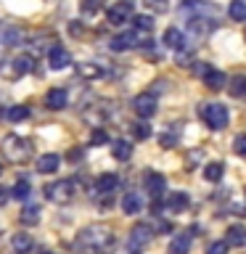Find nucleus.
I'll return each instance as SVG.
<instances>
[{"label":"nucleus","instance_id":"obj_25","mask_svg":"<svg viewBox=\"0 0 246 254\" xmlns=\"http://www.w3.org/2000/svg\"><path fill=\"white\" fill-rule=\"evenodd\" d=\"M228 16L233 21H246V3H244V0H230Z\"/></svg>","mask_w":246,"mask_h":254},{"label":"nucleus","instance_id":"obj_22","mask_svg":"<svg viewBox=\"0 0 246 254\" xmlns=\"http://www.w3.org/2000/svg\"><path fill=\"white\" fill-rule=\"evenodd\" d=\"M11 246H13V252L16 254H27L32 249V236L29 233H16L11 238Z\"/></svg>","mask_w":246,"mask_h":254},{"label":"nucleus","instance_id":"obj_15","mask_svg":"<svg viewBox=\"0 0 246 254\" xmlns=\"http://www.w3.org/2000/svg\"><path fill=\"white\" fill-rule=\"evenodd\" d=\"M162 43H164L167 48H172V51H183V48H185V35H183L178 27H170V29L164 32V40H162Z\"/></svg>","mask_w":246,"mask_h":254},{"label":"nucleus","instance_id":"obj_32","mask_svg":"<svg viewBox=\"0 0 246 254\" xmlns=\"http://www.w3.org/2000/svg\"><path fill=\"white\" fill-rule=\"evenodd\" d=\"M40 220V206H27V209L21 212V222L24 225H35Z\"/></svg>","mask_w":246,"mask_h":254},{"label":"nucleus","instance_id":"obj_10","mask_svg":"<svg viewBox=\"0 0 246 254\" xmlns=\"http://www.w3.org/2000/svg\"><path fill=\"white\" fill-rule=\"evenodd\" d=\"M111 51H117V53H122V51H130V48H138L140 45V37H138V32H122V35H117L114 40H111Z\"/></svg>","mask_w":246,"mask_h":254},{"label":"nucleus","instance_id":"obj_28","mask_svg":"<svg viewBox=\"0 0 246 254\" xmlns=\"http://www.w3.org/2000/svg\"><path fill=\"white\" fill-rule=\"evenodd\" d=\"M132 24H135V32H151V29H154V19L146 16V13L132 16Z\"/></svg>","mask_w":246,"mask_h":254},{"label":"nucleus","instance_id":"obj_33","mask_svg":"<svg viewBox=\"0 0 246 254\" xmlns=\"http://www.w3.org/2000/svg\"><path fill=\"white\" fill-rule=\"evenodd\" d=\"M103 5V0H82V5H79V11L82 13H87V16H93L98 8Z\"/></svg>","mask_w":246,"mask_h":254},{"label":"nucleus","instance_id":"obj_5","mask_svg":"<svg viewBox=\"0 0 246 254\" xmlns=\"http://www.w3.org/2000/svg\"><path fill=\"white\" fill-rule=\"evenodd\" d=\"M151 238H154V228L148 225V222H138L132 230H130V238H127V249L130 254H138V249H143Z\"/></svg>","mask_w":246,"mask_h":254},{"label":"nucleus","instance_id":"obj_43","mask_svg":"<svg viewBox=\"0 0 246 254\" xmlns=\"http://www.w3.org/2000/svg\"><path fill=\"white\" fill-rule=\"evenodd\" d=\"M0 172H3V167H0Z\"/></svg>","mask_w":246,"mask_h":254},{"label":"nucleus","instance_id":"obj_27","mask_svg":"<svg viewBox=\"0 0 246 254\" xmlns=\"http://www.w3.org/2000/svg\"><path fill=\"white\" fill-rule=\"evenodd\" d=\"M19 40H21V29H16V27L0 29V43L3 45H19Z\"/></svg>","mask_w":246,"mask_h":254},{"label":"nucleus","instance_id":"obj_38","mask_svg":"<svg viewBox=\"0 0 246 254\" xmlns=\"http://www.w3.org/2000/svg\"><path fill=\"white\" fill-rule=\"evenodd\" d=\"M90 140L95 143V146H98V143H106V140H109V135H106V132H103V130H95Z\"/></svg>","mask_w":246,"mask_h":254},{"label":"nucleus","instance_id":"obj_20","mask_svg":"<svg viewBox=\"0 0 246 254\" xmlns=\"http://www.w3.org/2000/svg\"><path fill=\"white\" fill-rule=\"evenodd\" d=\"M225 241H228V246H244L246 244V228L230 225L228 233H225Z\"/></svg>","mask_w":246,"mask_h":254},{"label":"nucleus","instance_id":"obj_30","mask_svg":"<svg viewBox=\"0 0 246 254\" xmlns=\"http://www.w3.org/2000/svg\"><path fill=\"white\" fill-rule=\"evenodd\" d=\"M29 193H32V190H29V183H27V180H19V183H16V186L11 188V196H13V198H19V201L29 198Z\"/></svg>","mask_w":246,"mask_h":254},{"label":"nucleus","instance_id":"obj_31","mask_svg":"<svg viewBox=\"0 0 246 254\" xmlns=\"http://www.w3.org/2000/svg\"><path fill=\"white\" fill-rule=\"evenodd\" d=\"M5 117L11 119V122H21V119L29 117V109L27 106H11V109L5 111Z\"/></svg>","mask_w":246,"mask_h":254},{"label":"nucleus","instance_id":"obj_21","mask_svg":"<svg viewBox=\"0 0 246 254\" xmlns=\"http://www.w3.org/2000/svg\"><path fill=\"white\" fill-rule=\"evenodd\" d=\"M188 206V193H183V190H175V193L167 198V209L170 212H183Z\"/></svg>","mask_w":246,"mask_h":254},{"label":"nucleus","instance_id":"obj_11","mask_svg":"<svg viewBox=\"0 0 246 254\" xmlns=\"http://www.w3.org/2000/svg\"><path fill=\"white\" fill-rule=\"evenodd\" d=\"M164 188H167L164 175H159V172H148V175H146V190L151 193V198H154V201H159V198H162Z\"/></svg>","mask_w":246,"mask_h":254},{"label":"nucleus","instance_id":"obj_26","mask_svg":"<svg viewBox=\"0 0 246 254\" xmlns=\"http://www.w3.org/2000/svg\"><path fill=\"white\" fill-rule=\"evenodd\" d=\"M222 175H225V167H222L220 162H209L204 167V178L209 180V183H217V180H222Z\"/></svg>","mask_w":246,"mask_h":254},{"label":"nucleus","instance_id":"obj_9","mask_svg":"<svg viewBox=\"0 0 246 254\" xmlns=\"http://www.w3.org/2000/svg\"><path fill=\"white\" fill-rule=\"evenodd\" d=\"M8 64H11V69H0V74H5L11 79H19V77H24V74H29V71H32V59H29V56H19V59H13Z\"/></svg>","mask_w":246,"mask_h":254},{"label":"nucleus","instance_id":"obj_6","mask_svg":"<svg viewBox=\"0 0 246 254\" xmlns=\"http://www.w3.org/2000/svg\"><path fill=\"white\" fill-rule=\"evenodd\" d=\"M132 109H135V114H138L140 119L154 117V114H156V95H154V93H140V95H135Z\"/></svg>","mask_w":246,"mask_h":254},{"label":"nucleus","instance_id":"obj_18","mask_svg":"<svg viewBox=\"0 0 246 254\" xmlns=\"http://www.w3.org/2000/svg\"><path fill=\"white\" fill-rule=\"evenodd\" d=\"M190 238H193V233H178L170 244V254H188Z\"/></svg>","mask_w":246,"mask_h":254},{"label":"nucleus","instance_id":"obj_3","mask_svg":"<svg viewBox=\"0 0 246 254\" xmlns=\"http://www.w3.org/2000/svg\"><path fill=\"white\" fill-rule=\"evenodd\" d=\"M198 114H201V119L212 127V130H222V127L228 125V119H230L228 109L222 106V103H201Z\"/></svg>","mask_w":246,"mask_h":254},{"label":"nucleus","instance_id":"obj_39","mask_svg":"<svg viewBox=\"0 0 246 254\" xmlns=\"http://www.w3.org/2000/svg\"><path fill=\"white\" fill-rule=\"evenodd\" d=\"M209 69H212L209 64H198V66H193V71H196L198 77H204V74H206V71H209Z\"/></svg>","mask_w":246,"mask_h":254},{"label":"nucleus","instance_id":"obj_2","mask_svg":"<svg viewBox=\"0 0 246 254\" xmlns=\"http://www.w3.org/2000/svg\"><path fill=\"white\" fill-rule=\"evenodd\" d=\"M3 154H5L8 162L21 164V162H27V159L32 156V143L24 140L21 135H5L3 138Z\"/></svg>","mask_w":246,"mask_h":254},{"label":"nucleus","instance_id":"obj_36","mask_svg":"<svg viewBox=\"0 0 246 254\" xmlns=\"http://www.w3.org/2000/svg\"><path fill=\"white\" fill-rule=\"evenodd\" d=\"M233 148L238 156H246V135H238V138L233 140Z\"/></svg>","mask_w":246,"mask_h":254},{"label":"nucleus","instance_id":"obj_16","mask_svg":"<svg viewBox=\"0 0 246 254\" xmlns=\"http://www.w3.org/2000/svg\"><path fill=\"white\" fill-rule=\"evenodd\" d=\"M59 164H61V159L56 156V154H45V156L37 159V172L53 175V172H59Z\"/></svg>","mask_w":246,"mask_h":254},{"label":"nucleus","instance_id":"obj_12","mask_svg":"<svg viewBox=\"0 0 246 254\" xmlns=\"http://www.w3.org/2000/svg\"><path fill=\"white\" fill-rule=\"evenodd\" d=\"M69 53H66V48H61V45H53L51 51H48V64H51V69H63V66H69Z\"/></svg>","mask_w":246,"mask_h":254},{"label":"nucleus","instance_id":"obj_1","mask_svg":"<svg viewBox=\"0 0 246 254\" xmlns=\"http://www.w3.org/2000/svg\"><path fill=\"white\" fill-rule=\"evenodd\" d=\"M77 244L87 252H95V254H106L114 249V233L106 228V225H87L79 230L77 236Z\"/></svg>","mask_w":246,"mask_h":254},{"label":"nucleus","instance_id":"obj_41","mask_svg":"<svg viewBox=\"0 0 246 254\" xmlns=\"http://www.w3.org/2000/svg\"><path fill=\"white\" fill-rule=\"evenodd\" d=\"M79 156H82V151H79V148H77V151H71V154H69V159H71V162H77Z\"/></svg>","mask_w":246,"mask_h":254},{"label":"nucleus","instance_id":"obj_34","mask_svg":"<svg viewBox=\"0 0 246 254\" xmlns=\"http://www.w3.org/2000/svg\"><path fill=\"white\" fill-rule=\"evenodd\" d=\"M132 132H135V138H138V140H146V138H151V127H148L146 122H138Z\"/></svg>","mask_w":246,"mask_h":254},{"label":"nucleus","instance_id":"obj_35","mask_svg":"<svg viewBox=\"0 0 246 254\" xmlns=\"http://www.w3.org/2000/svg\"><path fill=\"white\" fill-rule=\"evenodd\" d=\"M146 5L162 13V11H167V8H170V0H146Z\"/></svg>","mask_w":246,"mask_h":254},{"label":"nucleus","instance_id":"obj_40","mask_svg":"<svg viewBox=\"0 0 246 254\" xmlns=\"http://www.w3.org/2000/svg\"><path fill=\"white\" fill-rule=\"evenodd\" d=\"M8 198H11V193H8V188H0V206H3Z\"/></svg>","mask_w":246,"mask_h":254},{"label":"nucleus","instance_id":"obj_37","mask_svg":"<svg viewBox=\"0 0 246 254\" xmlns=\"http://www.w3.org/2000/svg\"><path fill=\"white\" fill-rule=\"evenodd\" d=\"M209 254H228V241H214L209 246Z\"/></svg>","mask_w":246,"mask_h":254},{"label":"nucleus","instance_id":"obj_42","mask_svg":"<svg viewBox=\"0 0 246 254\" xmlns=\"http://www.w3.org/2000/svg\"><path fill=\"white\" fill-rule=\"evenodd\" d=\"M43 254H56V252H43Z\"/></svg>","mask_w":246,"mask_h":254},{"label":"nucleus","instance_id":"obj_17","mask_svg":"<svg viewBox=\"0 0 246 254\" xmlns=\"http://www.w3.org/2000/svg\"><path fill=\"white\" fill-rule=\"evenodd\" d=\"M122 209H124V214H138L140 209H143V198H140V193H124L122 196Z\"/></svg>","mask_w":246,"mask_h":254},{"label":"nucleus","instance_id":"obj_44","mask_svg":"<svg viewBox=\"0 0 246 254\" xmlns=\"http://www.w3.org/2000/svg\"><path fill=\"white\" fill-rule=\"evenodd\" d=\"M244 3H246V0H244Z\"/></svg>","mask_w":246,"mask_h":254},{"label":"nucleus","instance_id":"obj_29","mask_svg":"<svg viewBox=\"0 0 246 254\" xmlns=\"http://www.w3.org/2000/svg\"><path fill=\"white\" fill-rule=\"evenodd\" d=\"M77 71H79V77H87V79H98L103 74V69L95 66V64H79Z\"/></svg>","mask_w":246,"mask_h":254},{"label":"nucleus","instance_id":"obj_14","mask_svg":"<svg viewBox=\"0 0 246 254\" xmlns=\"http://www.w3.org/2000/svg\"><path fill=\"white\" fill-rule=\"evenodd\" d=\"M66 101H69V95H66V90H61V87H53V90H48V95H45V106L53 109V111L66 109Z\"/></svg>","mask_w":246,"mask_h":254},{"label":"nucleus","instance_id":"obj_8","mask_svg":"<svg viewBox=\"0 0 246 254\" xmlns=\"http://www.w3.org/2000/svg\"><path fill=\"white\" fill-rule=\"evenodd\" d=\"M214 27H217V21H214L212 16H188V32H193L198 37L209 35Z\"/></svg>","mask_w":246,"mask_h":254},{"label":"nucleus","instance_id":"obj_13","mask_svg":"<svg viewBox=\"0 0 246 254\" xmlns=\"http://www.w3.org/2000/svg\"><path fill=\"white\" fill-rule=\"evenodd\" d=\"M117 186H119V178L114 172H103L98 180H95V190L98 193H103V196H111L117 190Z\"/></svg>","mask_w":246,"mask_h":254},{"label":"nucleus","instance_id":"obj_24","mask_svg":"<svg viewBox=\"0 0 246 254\" xmlns=\"http://www.w3.org/2000/svg\"><path fill=\"white\" fill-rule=\"evenodd\" d=\"M111 154H114V159H119V162H127V159L132 156V146H130L127 140H114Z\"/></svg>","mask_w":246,"mask_h":254},{"label":"nucleus","instance_id":"obj_7","mask_svg":"<svg viewBox=\"0 0 246 254\" xmlns=\"http://www.w3.org/2000/svg\"><path fill=\"white\" fill-rule=\"evenodd\" d=\"M130 16H132V3L130 0H119V3H114L109 8V24H114V27L130 21Z\"/></svg>","mask_w":246,"mask_h":254},{"label":"nucleus","instance_id":"obj_23","mask_svg":"<svg viewBox=\"0 0 246 254\" xmlns=\"http://www.w3.org/2000/svg\"><path fill=\"white\" fill-rule=\"evenodd\" d=\"M228 93L233 95V98H244V95H246V77L244 74H236L228 82Z\"/></svg>","mask_w":246,"mask_h":254},{"label":"nucleus","instance_id":"obj_19","mask_svg":"<svg viewBox=\"0 0 246 254\" xmlns=\"http://www.w3.org/2000/svg\"><path fill=\"white\" fill-rule=\"evenodd\" d=\"M204 85H206V87H212V90H220V87H225V85H228V79H225V74H222V71H217V69L212 66V69L204 74Z\"/></svg>","mask_w":246,"mask_h":254},{"label":"nucleus","instance_id":"obj_4","mask_svg":"<svg viewBox=\"0 0 246 254\" xmlns=\"http://www.w3.org/2000/svg\"><path fill=\"white\" fill-rule=\"evenodd\" d=\"M74 196V183L71 180H53L51 186H45V198L53 204H66Z\"/></svg>","mask_w":246,"mask_h":254}]
</instances>
